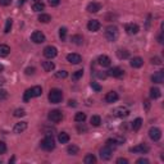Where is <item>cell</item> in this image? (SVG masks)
<instances>
[{
	"instance_id": "obj_18",
	"label": "cell",
	"mask_w": 164,
	"mask_h": 164,
	"mask_svg": "<svg viewBox=\"0 0 164 164\" xmlns=\"http://www.w3.org/2000/svg\"><path fill=\"white\" fill-rule=\"evenodd\" d=\"M98 62H99V64H100L101 67H109V65L112 64L110 58L106 57V55H100V57L98 58Z\"/></svg>"
},
{
	"instance_id": "obj_41",
	"label": "cell",
	"mask_w": 164,
	"mask_h": 164,
	"mask_svg": "<svg viewBox=\"0 0 164 164\" xmlns=\"http://www.w3.org/2000/svg\"><path fill=\"white\" fill-rule=\"evenodd\" d=\"M8 98V92L3 89H0V100H5Z\"/></svg>"
},
{
	"instance_id": "obj_28",
	"label": "cell",
	"mask_w": 164,
	"mask_h": 164,
	"mask_svg": "<svg viewBox=\"0 0 164 164\" xmlns=\"http://www.w3.org/2000/svg\"><path fill=\"white\" fill-rule=\"evenodd\" d=\"M42 68H44L46 72H51L54 68H55V64L53 62H44L42 63Z\"/></svg>"
},
{
	"instance_id": "obj_2",
	"label": "cell",
	"mask_w": 164,
	"mask_h": 164,
	"mask_svg": "<svg viewBox=\"0 0 164 164\" xmlns=\"http://www.w3.org/2000/svg\"><path fill=\"white\" fill-rule=\"evenodd\" d=\"M41 148L46 150V151H51L55 148V140L53 136H46L44 140L41 141Z\"/></svg>"
},
{
	"instance_id": "obj_57",
	"label": "cell",
	"mask_w": 164,
	"mask_h": 164,
	"mask_svg": "<svg viewBox=\"0 0 164 164\" xmlns=\"http://www.w3.org/2000/svg\"><path fill=\"white\" fill-rule=\"evenodd\" d=\"M35 2H41V0H35Z\"/></svg>"
},
{
	"instance_id": "obj_7",
	"label": "cell",
	"mask_w": 164,
	"mask_h": 164,
	"mask_svg": "<svg viewBox=\"0 0 164 164\" xmlns=\"http://www.w3.org/2000/svg\"><path fill=\"white\" fill-rule=\"evenodd\" d=\"M149 136L153 141H159L162 138V131L159 128H156V127H151L149 130Z\"/></svg>"
},
{
	"instance_id": "obj_14",
	"label": "cell",
	"mask_w": 164,
	"mask_h": 164,
	"mask_svg": "<svg viewBox=\"0 0 164 164\" xmlns=\"http://www.w3.org/2000/svg\"><path fill=\"white\" fill-rule=\"evenodd\" d=\"M124 28H126V32L128 35H136L138 32V30H140L136 23H127Z\"/></svg>"
},
{
	"instance_id": "obj_8",
	"label": "cell",
	"mask_w": 164,
	"mask_h": 164,
	"mask_svg": "<svg viewBox=\"0 0 164 164\" xmlns=\"http://www.w3.org/2000/svg\"><path fill=\"white\" fill-rule=\"evenodd\" d=\"M31 40L35 42V44H42L45 41V35L41 31H35L31 35Z\"/></svg>"
},
{
	"instance_id": "obj_21",
	"label": "cell",
	"mask_w": 164,
	"mask_h": 164,
	"mask_svg": "<svg viewBox=\"0 0 164 164\" xmlns=\"http://www.w3.org/2000/svg\"><path fill=\"white\" fill-rule=\"evenodd\" d=\"M30 91H31L32 98H39V96H41V94H42V89L40 86H33L32 89H30Z\"/></svg>"
},
{
	"instance_id": "obj_46",
	"label": "cell",
	"mask_w": 164,
	"mask_h": 164,
	"mask_svg": "<svg viewBox=\"0 0 164 164\" xmlns=\"http://www.w3.org/2000/svg\"><path fill=\"white\" fill-rule=\"evenodd\" d=\"M35 73V68L33 67H28V68H26V75H33Z\"/></svg>"
},
{
	"instance_id": "obj_20",
	"label": "cell",
	"mask_w": 164,
	"mask_h": 164,
	"mask_svg": "<svg viewBox=\"0 0 164 164\" xmlns=\"http://www.w3.org/2000/svg\"><path fill=\"white\" fill-rule=\"evenodd\" d=\"M26 128H27V122H19V123H16L13 131L14 133H22Z\"/></svg>"
},
{
	"instance_id": "obj_12",
	"label": "cell",
	"mask_w": 164,
	"mask_h": 164,
	"mask_svg": "<svg viewBox=\"0 0 164 164\" xmlns=\"http://www.w3.org/2000/svg\"><path fill=\"white\" fill-rule=\"evenodd\" d=\"M131 153H140V154H144V153H148L149 151V146L145 144H140L137 146H133L130 149Z\"/></svg>"
},
{
	"instance_id": "obj_29",
	"label": "cell",
	"mask_w": 164,
	"mask_h": 164,
	"mask_svg": "<svg viewBox=\"0 0 164 164\" xmlns=\"http://www.w3.org/2000/svg\"><path fill=\"white\" fill-rule=\"evenodd\" d=\"M83 162H85V164H94V163H96V158L92 154H87L86 156H85Z\"/></svg>"
},
{
	"instance_id": "obj_56",
	"label": "cell",
	"mask_w": 164,
	"mask_h": 164,
	"mask_svg": "<svg viewBox=\"0 0 164 164\" xmlns=\"http://www.w3.org/2000/svg\"><path fill=\"white\" fill-rule=\"evenodd\" d=\"M4 71V65L2 64V63H0V73H2V72Z\"/></svg>"
},
{
	"instance_id": "obj_44",
	"label": "cell",
	"mask_w": 164,
	"mask_h": 164,
	"mask_svg": "<svg viewBox=\"0 0 164 164\" xmlns=\"http://www.w3.org/2000/svg\"><path fill=\"white\" fill-rule=\"evenodd\" d=\"M91 87H92L95 91H100L101 90V86L99 83H96V82H91Z\"/></svg>"
},
{
	"instance_id": "obj_17",
	"label": "cell",
	"mask_w": 164,
	"mask_h": 164,
	"mask_svg": "<svg viewBox=\"0 0 164 164\" xmlns=\"http://www.w3.org/2000/svg\"><path fill=\"white\" fill-rule=\"evenodd\" d=\"M118 94L115 92V91H110V92H108L106 95H105V101L106 103H115L118 100Z\"/></svg>"
},
{
	"instance_id": "obj_49",
	"label": "cell",
	"mask_w": 164,
	"mask_h": 164,
	"mask_svg": "<svg viewBox=\"0 0 164 164\" xmlns=\"http://www.w3.org/2000/svg\"><path fill=\"white\" fill-rule=\"evenodd\" d=\"M151 63H153V64H162V60H160V58L155 57V58L151 59Z\"/></svg>"
},
{
	"instance_id": "obj_25",
	"label": "cell",
	"mask_w": 164,
	"mask_h": 164,
	"mask_svg": "<svg viewBox=\"0 0 164 164\" xmlns=\"http://www.w3.org/2000/svg\"><path fill=\"white\" fill-rule=\"evenodd\" d=\"M71 41L73 42V44H76V45H82V42H83V37L81 35H73L71 37Z\"/></svg>"
},
{
	"instance_id": "obj_53",
	"label": "cell",
	"mask_w": 164,
	"mask_h": 164,
	"mask_svg": "<svg viewBox=\"0 0 164 164\" xmlns=\"http://www.w3.org/2000/svg\"><path fill=\"white\" fill-rule=\"evenodd\" d=\"M68 105H69V106H76V105H77V101H76V100H69V101H68Z\"/></svg>"
},
{
	"instance_id": "obj_50",
	"label": "cell",
	"mask_w": 164,
	"mask_h": 164,
	"mask_svg": "<svg viewBox=\"0 0 164 164\" xmlns=\"http://www.w3.org/2000/svg\"><path fill=\"white\" fill-rule=\"evenodd\" d=\"M136 163H137V164H149V160L145 159V158H141V159H138Z\"/></svg>"
},
{
	"instance_id": "obj_30",
	"label": "cell",
	"mask_w": 164,
	"mask_h": 164,
	"mask_svg": "<svg viewBox=\"0 0 164 164\" xmlns=\"http://www.w3.org/2000/svg\"><path fill=\"white\" fill-rule=\"evenodd\" d=\"M67 151H68L69 155H77L78 151H80V149H78V146H76V145H69L68 149H67Z\"/></svg>"
},
{
	"instance_id": "obj_54",
	"label": "cell",
	"mask_w": 164,
	"mask_h": 164,
	"mask_svg": "<svg viewBox=\"0 0 164 164\" xmlns=\"http://www.w3.org/2000/svg\"><path fill=\"white\" fill-rule=\"evenodd\" d=\"M144 104H145V109H146V110H149V108H150L149 101H148V100H145V101H144Z\"/></svg>"
},
{
	"instance_id": "obj_10",
	"label": "cell",
	"mask_w": 164,
	"mask_h": 164,
	"mask_svg": "<svg viewBox=\"0 0 164 164\" xmlns=\"http://www.w3.org/2000/svg\"><path fill=\"white\" fill-rule=\"evenodd\" d=\"M100 27H101V23H100L99 21H96V19H91V21H89V23H87V28H89V31H91V32L99 31Z\"/></svg>"
},
{
	"instance_id": "obj_40",
	"label": "cell",
	"mask_w": 164,
	"mask_h": 164,
	"mask_svg": "<svg viewBox=\"0 0 164 164\" xmlns=\"http://www.w3.org/2000/svg\"><path fill=\"white\" fill-rule=\"evenodd\" d=\"M67 76H68V73H67L65 71H59V72H57V73H55L57 78H65Z\"/></svg>"
},
{
	"instance_id": "obj_19",
	"label": "cell",
	"mask_w": 164,
	"mask_h": 164,
	"mask_svg": "<svg viewBox=\"0 0 164 164\" xmlns=\"http://www.w3.org/2000/svg\"><path fill=\"white\" fill-rule=\"evenodd\" d=\"M130 64H131V67H133V68H140V67H142L144 60H142V58L136 57V58H132V59H131Z\"/></svg>"
},
{
	"instance_id": "obj_5",
	"label": "cell",
	"mask_w": 164,
	"mask_h": 164,
	"mask_svg": "<svg viewBox=\"0 0 164 164\" xmlns=\"http://www.w3.org/2000/svg\"><path fill=\"white\" fill-rule=\"evenodd\" d=\"M57 54H58V50H57L55 46H51V45H50V46H46L45 49H44V57L47 58V59L55 58Z\"/></svg>"
},
{
	"instance_id": "obj_42",
	"label": "cell",
	"mask_w": 164,
	"mask_h": 164,
	"mask_svg": "<svg viewBox=\"0 0 164 164\" xmlns=\"http://www.w3.org/2000/svg\"><path fill=\"white\" fill-rule=\"evenodd\" d=\"M31 98H32V95H31V91H30V89H28V90H26V92H25V96H23V99H25V101H28Z\"/></svg>"
},
{
	"instance_id": "obj_24",
	"label": "cell",
	"mask_w": 164,
	"mask_h": 164,
	"mask_svg": "<svg viewBox=\"0 0 164 164\" xmlns=\"http://www.w3.org/2000/svg\"><path fill=\"white\" fill-rule=\"evenodd\" d=\"M141 126H142V119L141 118H136L132 122V130L133 131H138L140 128H141Z\"/></svg>"
},
{
	"instance_id": "obj_13",
	"label": "cell",
	"mask_w": 164,
	"mask_h": 164,
	"mask_svg": "<svg viewBox=\"0 0 164 164\" xmlns=\"http://www.w3.org/2000/svg\"><path fill=\"white\" fill-rule=\"evenodd\" d=\"M67 60L71 63V64H78L82 62V58L80 54H76V53H72V54H68L67 55Z\"/></svg>"
},
{
	"instance_id": "obj_51",
	"label": "cell",
	"mask_w": 164,
	"mask_h": 164,
	"mask_svg": "<svg viewBox=\"0 0 164 164\" xmlns=\"http://www.w3.org/2000/svg\"><path fill=\"white\" fill-rule=\"evenodd\" d=\"M117 163L118 164H127V163H128V160L124 159V158H119V159H117Z\"/></svg>"
},
{
	"instance_id": "obj_11",
	"label": "cell",
	"mask_w": 164,
	"mask_h": 164,
	"mask_svg": "<svg viewBox=\"0 0 164 164\" xmlns=\"http://www.w3.org/2000/svg\"><path fill=\"white\" fill-rule=\"evenodd\" d=\"M106 75L108 76H110V77H115V78H120L123 76V69H120L119 67H114V68L112 69H109L106 72Z\"/></svg>"
},
{
	"instance_id": "obj_48",
	"label": "cell",
	"mask_w": 164,
	"mask_h": 164,
	"mask_svg": "<svg viewBox=\"0 0 164 164\" xmlns=\"http://www.w3.org/2000/svg\"><path fill=\"white\" fill-rule=\"evenodd\" d=\"M49 4L51 7H57V5L60 4V0H49Z\"/></svg>"
},
{
	"instance_id": "obj_9",
	"label": "cell",
	"mask_w": 164,
	"mask_h": 164,
	"mask_svg": "<svg viewBox=\"0 0 164 164\" xmlns=\"http://www.w3.org/2000/svg\"><path fill=\"white\" fill-rule=\"evenodd\" d=\"M113 114L115 115V117H118V118H124V117H127V115L130 114V110L127 108H124V106H118V108L114 109Z\"/></svg>"
},
{
	"instance_id": "obj_34",
	"label": "cell",
	"mask_w": 164,
	"mask_h": 164,
	"mask_svg": "<svg viewBox=\"0 0 164 164\" xmlns=\"http://www.w3.org/2000/svg\"><path fill=\"white\" fill-rule=\"evenodd\" d=\"M12 26H13V19H12V18H8V19H7V23H5L4 32H5V33H9V32H10V30H12Z\"/></svg>"
},
{
	"instance_id": "obj_15",
	"label": "cell",
	"mask_w": 164,
	"mask_h": 164,
	"mask_svg": "<svg viewBox=\"0 0 164 164\" xmlns=\"http://www.w3.org/2000/svg\"><path fill=\"white\" fill-rule=\"evenodd\" d=\"M151 81L155 83H162L164 81V71H158L151 76Z\"/></svg>"
},
{
	"instance_id": "obj_23",
	"label": "cell",
	"mask_w": 164,
	"mask_h": 164,
	"mask_svg": "<svg viewBox=\"0 0 164 164\" xmlns=\"http://www.w3.org/2000/svg\"><path fill=\"white\" fill-rule=\"evenodd\" d=\"M58 140H59L60 144H67L69 141V135L68 133H65V132H62V133H59L58 135Z\"/></svg>"
},
{
	"instance_id": "obj_6",
	"label": "cell",
	"mask_w": 164,
	"mask_h": 164,
	"mask_svg": "<svg viewBox=\"0 0 164 164\" xmlns=\"http://www.w3.org/2000/svg\"><path fill=\"white\" fill-rule=\"evenodd\" d=\"M112 155H113V149L106 146V145H105L104 148L100 149V156H101L103 160H109L112 158Z\"/></svg>"
},
{
	"instance_id": "obj_16",
	"label": "cell",
	"mask_w": 164,
	"mask_h": 164,
	"mask_svg": "<svg viewBox=\"0 0 164 164\" xmlns=\"http://www.w3.org/2000/svg\"><path fill=\"white\" fill-rule=\"evenodd\" d=\"M100 9H101V5L99 3H95V2L90 3L87 7H86V10L89 12V13H98Z\"/></svg>"
},
{
	"instance_id": "obj_39",
	"label": "cell",
	"mask_w": 164,
	"mask_h": 164,
	"mask_svg": "<svg viewBox=\"0 0 164 164\" xmlns=\"http://www.w3.org/2000/svg\"><path fill=\"white\" fill-rule=\"evenodd\" d=\"M23 115H26L25 109H16V110H14V117L19 118V117H23Z\"/></svg>"
},
{
	"instance_id": "obj_26",
	"label": "cell",
	"mask_w": 164,
	"mask_h": 164,
	"mask_svg": "<svg viewBox=\"0 0 164 164\" xmlns=\"http://www.w3.org/2000/svg\"><path fill=\"white\" fill-rule=\"evenodd\" d=\"M160 90L158 89V87H153L150 90V96H151V99H158V98H160Z\"/></svg>"
},
{
	"instance_id": "obj_43",
	"label": "cell",
	"mask_w": 164,
	"mask_h": 164,
	"mask_svg": "<svg viewBox=\"0 0 164 164\" xmlns=\"http://www.w3.org/2000/svg\"><path fill=\"white\" fill-rule=\"evenodd\" d=\"M7 151V145H5L3 141H0V154H4Z\"/></svg>"
},
{
	"instance_id": "obj_1",
	"label": "cell",
	"mask_w": 164,
	"mask_h": 164,
	"mask_svg": "<svg viewBox=\"0 0 164 164\" xmlns=\"http://www.w3.org/2000/svg\"><path fill=\"white\" fill-rule=\"evenodd\" d=\"M63 99V92L59 89H53L49 92V101L51 104H58Z\"/></svg>"
},
{
	"instance_id": "obj_52",
	"label": "cell",
	"mask_w": 164,
	"mask_h": 164,
	"mask_svg": "<svg viewBox=\"0 0 164 164\" xmlns=\"http://www.w3.org/2000/svg\"><path fill=\"white\" fill-rule=\"evenodd\" d=\"M77 130H78V132H86V131H87V128H86L85 126H82V127H81V126H78V127H77Z\"/></svg>"
},
{
	"instance_id": "obj_45",
	"label": "cell",
	"mask_w": 164,
	"mask_h": 164,
	"mask_svg": "<svg viewBox=\"0 0 164 164\" xmlns=\"http://www.w3.org/2000/svg\"><path fill=\"white\" fill-rule=\"evenodd\" d=\"M10 4H12V0H0V5L2 7H8Z\"/></svg>"
},
{
	"instance_id": "obj_47",
	"label": "cell",
	"mask_w": 164,
	"mask_h": 164,
	"mask_svg": "<svg viewBox=\"0 0 164 164\" xmlns=\"http://www.w3.org/2000/svg\"><path fill=\"white\" fill-rule=\"evenodd\" d=\"M96 75H98V77H99V78H101V80H105V78L108 77V75L105 73V72H98Z\"/></svg>"
},
{
	"instance_id": "obj_31",
	"label": "cell",
	"mask_w": 164,
	"mask_h": 164,
	"mask_svg": "<svg viewBox=\"0 0 164 164\" xmlns=\"http://www.w3.org/2000/svg\"><path fill=\"white\" fill-rule=\"evenodd\" d=\"M44 8H45V5L42 2H35V4L32 5V9L35 12H41V10H44Z\"/></svg>"
},
{
	"instance_id": "obj_22",
	"label": "cell",
	"mask_w": 164,
	"mask_h": 164,
	"mask_svg": "<svg viewBox=\"0 0 164 164\" xmlns=\"http://www.w3.org/2000/svg\"><path fill=\"white\" fill-rule=\"evenodd\" d=\"M10 53V47L5 44H0V57H7Z\"/></svg>"
},
{
	"instance_id": "obj_35",
	"label": "cell",
	"mask_w": 164,
	"mask_h": 164,
	"mask_svg": "<svg viewBox=\"0 0 164 164\" xmlns=\"http://www.w3.org/2000/svg\"><path fill=\"white\" fill-rule=\"evenodd\" d=\"M39 21L42 23H49L51 21V17L49 14H40L39 16Z\"/></svg>"
},
{
	"instance_id": "obj_32",
	"label": "cell",
	"mask_w": 164,
	"mask_h": 164,
	"mask_svg": "<svg viewBox=\"0 0 164 164\" xmlns=\"http://www.w3.org/2000/svg\"><path fill=\"white\" fill-rule=\"evenodd\" d=\"M117 57L119 58V59H127L130 57V53L127 51V50H122V49H119L118 51H117Z\"/></svg>"
},
{
	"instance_id": "obj_27",
	"label": "cell",
	"mask_w": 164,
	"mask_h": 164,
	"mask_svg": "<svg viewBox=\"0 0 164 164\" xmlns=\"http://www.w3.org/2000/svg\"><path fill=\"white\" fill-rule=\"evenodd\" d=\"M90 122H91V124H92L94 127H99L100 123H101V118L99 117V115H92L91 119H90Z\"/></svg>"
},
{
	"instance_id": "obj_3",
	"label": "cell",
	"mask_w": 164,
	"mask_h": 164,
	"mask_svg": "<svg viewBox=\"0 0 164 164\" xmlns=\"http://www.w3.org/2000/svg\"><path fill=\"white\" fill-rule=\"evenodd\" d=\"M105 37L108 41H115L118 39V28L115 26H109L105 30Z\"/></svg>"
},
{
	"instance_id": "obj_4",
	"label": "cell",
	"mask_w": 164,
	"mask_h": 164,
	"mask_svg": "<svg viewBox=\"0 0 164 164\" xmlns=\"http://www.w3.org/2000/svg\"><path fill=\"white\" fill-rule=\"evenodd\" d=\"M47 118H49V120H51L53 123H58V122H60V120L63 119V114H62L60 110H58V109H54V110L49 112Z\"/></svg>"
},
{
	"instance_id": "obj_33",
	"label": "cell",
	"mask_w": 164,
	"mask_h": 164,
	"mask_svg": "<svg viewBox=\"0 0 164 164\" xmlns=\"http://www.w3.org/2000/svg\"><path fill=\"white\" fill-rule=\"evenodd\" d=\"M75 120L78 123H83L85 120H86V114L85 113H77L76 117H75Z\"/></svg>"
},
{
	"instance_id": "obj_38",
	"label": "cell",
	"mask_w": 164,
	"mask_h": 164,
	"mask_svg": "<svg viewBox=\"0 0 164 164\" xmlns=\"http://www.w3.org/2000/svg\"><path fill=\"white\" fill-rule=\"evenodd\" d=\"M117 145L118 144H117V141H115L114 138H109L106 141V146H109L110 149H115V148H117Z\"/></svg>"
},
{
	"instance_id": "obj_55",
	"label": "cell",
	"mask_w": 164,
	"mask_h": 164,
	"mask_svg": "<svg viewBox=\"0 0 164 164\" xmlns=\"http://www.w3.org/2000/svg\"><path fill=\"white\" fill-rule=\"evenodd\" d=\"M158 41H159L160 44H163V35H159V37H158Z\"/></svg>"
},
{
	"instance_id": "obj_36",
	"label": "cell",
	"mask_w": 164,
	"mask_h": 164,
	"mask_svg": "<svg viewBox=\"0 0 164 164\" xmlns=\"http://www.w3.org/2000/svg\"><path fill=\"white\" fill-rule=\"evenodd\" d=\"M82 76H83V71L82 69H78V71L75 72L73 75H72V80H73V81H78Z\"/></svg>"
},
{
	"instance_id": "obj_37",
	"label": "cell",
	"mask_w": 164,
	"mask_h": 164,
	"mask_svg": "<svg viewBox=\"0 0 164 164\" xmlns=\"http://www.w3.org/2000/svg\"><path fill=\"white\" fill-rule=\"evenodd\" d=\"M59 37L62 39V41H64L67 39V28L65 27H60L59 28Z\"/></svg>"
}]
</instances>
